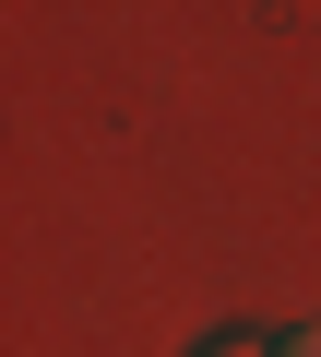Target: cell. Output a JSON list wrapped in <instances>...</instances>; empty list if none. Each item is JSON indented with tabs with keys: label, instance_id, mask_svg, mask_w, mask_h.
Instances as JSON below:
<instances>
[{
	"label": "cell",
	"instance_id": "cell-1",
	"mask_svg": "<svg viewBox=\"0 0 321 357\" xmlns=\"http://www.w3.org/2000/svg\"><path fill=\"white\" fill-rule=\"evenodd\" d=\"M285 357H321V333H297V345H285Z\"/></svg>",
	"mask_w": 321,
	"mask_h": 357
},
{
	"label": "cell",
	"instance_id": "cell-2",
	"mask_svg": "<svg viewBox=\"0 0 321 357\" xmlns=\"http://www.w3.org/2000/svg\"><path fill=\"white\" fill-rule=\"evenodd\" d=\"M203 357H262V345H203Z\"/></svg>",
	"mask_w": 321,
	"mask_h": 357
}]
</instances>
